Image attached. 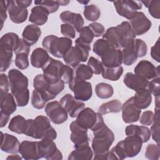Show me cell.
<instances>
[{"mask_svg":"<svg viewBox=\"0 0 160 160\" xmlns=\"http://www.w3.org/2000/svg\"><path fill=\"white\" fill-rule=\"evenodd\" d=\"M8 79L11 94L13 95L17 106H26L29 100L28 78L20 71L12 69L8 72Z\"/></svg>","mask_w":160,"mask_h":160,"instance_id":"obj_1","label":"cell"},{"mask_svg":"<svg viewBox=\"0 0 160 160\" xmlns=\"http://www.w3.org/2000/svg\"><path fill=\"white\" fill-rule=\"evenodd\" d=\"M24 134L37 139L54 140L57 138V132L51 126L49 119L42 115L38 116L34 119H27Z\"/></svg>","mask_w":160,"mask_h":160,"instance_id":"obj_2","label":"cell"},{"mask_svg":"<svg viewBox=\"0 0 160 160\" xmlns=\"http://www.w3.org/2000/svg\"><path fill=\"white\" fill-rule=\"evenodd\" d=\"M20 38L14 32L4 34L0 39L1 71H6L12 62V52L16 48Z\"/></svg>","mask_w":160,"mask_h":160,"instance_id":"obj_3","label":"cell"},{"mask_svg":"<svg viewBox=\"0 0 160 160\" xmlns=\"http://www.w3.org/2000/svg\"><path fill=\"white\" fill-rule=\"evenodd\" d=\"M142 143L141 139L137 136H127L124 140L118 142L111 150L118 159L122 160L126 158L136 156L141 150Z\"/></svg>","mask_w":160,"mask_h":160,"instance_id":"obj_4","label":"cell"},{"mask_svg":"<svg viewBox=\"0 0 160 160\" xmlns=\"http://www.w3.org/2000/svg\"><path fill=\"white\" fill-rule=\"evenodd\" d=\"M92 149L94 155L104 153L109 150L114 140V132L105 124L97 130L92 131Z\"/></svg>","mask_w":160,"mask_h":160,"instance_id":"obj_5","label":"cell"},{"mask_svg":"<svg viewBox=\"0 0 160 160\" xmlns=\"http://www.w3.org/2000/svg\"><path fill=\"white\" fill-rule=\"evenodd\" d=\"M72 41L69 38L49 35L44 38L42 45L51 54L56 58H61L72 47Z\"/></svg>","mask_w":160,"mask_h":160,"instance_id":"obj_6","label":"cell"},{"mask_svg":"<svg viewBox=\"0 0 160 160\" xmlns=\"http://www.w3.org/2000/svg\"><path fill=\"white\" fill-rule=\"evenodd\" d=\"M33 86L42 96L47 102L54 99L64 88V84L61 81L50 83L44 78L43 74L36 75L33 79Z\"/></svg>","mask_w":160,"mask_h":160,"instance_id":"obj_7","label":"cell"},{"mask_svg":"<svg viewBox=\"0 0 160 160\" xmlns=\"http://www.w3.org/2000/svg\"><path fill=\"white\" fill-rule=\"evenodd\" d=\"M76 123L86 129L94 131L105 123L102 114L95 112L90 108H84L76 116Z\"/></svg>","mask_w":160,"mask_h":160,"instance_id":"obj_8","label":"cell"},{"mask_svg":"<svg viewBox=\"0 0 160 160\" xmlns=\"http://www.w3.org/2000/svg\"><path fill=\"white\" fill-rule=\"evenodd\" d=\"M69 88L73 92L74 98L78 101H87L92 97V85L85 80L73 77L69 83Z\"/></svg>","mask_w":160,"mask_h":160,"instance_id":"obj_9","label":"cell"},{"mask_svg":"<svg viewBox=\"0 0 160 160\" xmlns=\"http://www.w3.org/2000/svg\"><path fill=\"white\" fill-rule=\"evenodd\" d=\"M38 148L40 159L44 158L47 160H59L62 159V154L53 140L41 139L38 141Z\"/></svg>","mask_w":160,"mask_h":160,"instance_id":"obj_10","label":"cell"},{"mask_svg":"<svg viewBox=\"0 0 160 160\" xmlns=\"http://www.w3.org/2000/svg\"><path fill=\"white\" fill-rule=\"evenodd\" d=\"M113 4L118 14L129 20L132 19L142 6L141 1L132 0L114 1Z\"/></svg>","mask_w":160,"mask_h":160,"instance_id":"obj_11","label":"cell"},{"mask_svg":"<svg viewBox=\"0 0 160 160\" xmlns=\"http://www.w3.org/2000/svg\"><path fill=\"white\" fill-rule=\"evenodd\" d=\"M44 111L49 120L56 124L64 122L68 118V112L61 106L60 102L57 101L48 102L46 105Z\"/></svg>","mask_w":160,"mask_h":160,"instance_id":"obj_12","label":"cell"},{"mask_svg":"<svg viewBox=\"0 0 160 160\" xmlns=\"http://www.w3.org/2000/svg\"><path fill=\"white\" fill-rule=\"evenodd\" d=\"M63 63L50 57L46 64L42 68L43 76L49 82L54 84L59 81V72Z\"/></svg>","mask_w":160,"mask_h":160,"instance_id":"obj_13","label":"cell"},{"mask_svg":"<svg viewBox=\"0 0 160 160\" xmlns=\"http://www.w3.org/2000/svg\"><path fill=\"white\" fill-rule=\"evenodd\" d=\"M69 128L71 131L70 138L74 144V149L89 145V138L87 129L78 125L75 121L71 123Z\"/></svg>","mask_w":160,"mask_h":160,"instance_id":"obj_14","label":"cell"},{"mask_svg":"<svg viewBox=\"0 0 160 160\" xmlns=\"http://www.w3.org/2000/svg\"><path fill=\"white\" fill-rule=\"evenodd\" d=\"M59 102L70 117L72 118H76L80 111L85 108L83 102L76 99L70 94H66L62 97Z\"/></svg>","mask_w":160,"mask_h":160,"instance_id":"obj_15","label":"cell"},{"mask_svg":"<svg viewBox=\"0 0 160 160\" xmlns=\"http://www.w3.org/2000/svg\"><path fill=\"white\" fill-rule=\"evenodd\" d=\"M134 74L148 81L159 77V66L156 67L151 62L147 60L139 61L134 68Z\"/></svg>","mask_w":160,"mask_h":160,"instance_id":"obj_16","label":"cell"},{"mask_svg":"<svg viewBox=\"0 0 160 160\" xmlns=\"http://www.w3.org/2000/svg\"><path fill=\"white\" fill-rule=\"evenodd\" d=\"M122 118L126 123L137 122L140 117L141 109L134 103L133 97L129 98L122 105Z\"/></svg>","mask_w":160,"mask_h":160,"instance_id":"obj_17","label":"cell"},{"mask_svg":"<svg viewBox=\"0 0 160 160\" xmlns=\"http://www.w3.org/2000/svg\"><path fill=\"white\" fill-rule=\"evenodd\" d=\"M131 26L136 36H141L150 29L152 23L142 12L138 11L135 17L131 20Z\"/></svg>","mask_w":160,"mask_h":160,"instance_id":"obj_18","label":"cell"},{"mask_svg":"<svg viewBox=\"0 0 160 160\" xmlns=\"http://www.w3.org/2000/svg\"><path fill=\"white\" fill-rule=\"evenodd\" d=\"M101 58L104 67H116L121 66L122 63V52L119 49L111 48L102 55Z\"/></svg>","mask_w":160,"mask_h":160,"instance_id":"obj_19","label":"cell"},{"mask_svg":"<svg viewBox=\"0 0 160 160\" xmlns=\"http://www.w3.org/2000/svg\"><path fill=\"white\" fill-rule=\"evenodd\" d=\"M8 12L10 19L16 24L24 22L28 18V11L26 8L19 6L16 1H7Z\"/></svg>","mask_w":160,"mask_h":160,"instance_id":"obj_20","label":"cell"},{"mask_svg":"<svg viewBox=\"0 0 160 160\" xmlns=\"http://www.w3.org/2000/svg\"><path fill=\"white\" fill-rule=\"evenodd\" d=\"M38 144V141H23L19 148V152L22 158L26 160L39 159Z\"/></svg>","mask_w":160,"mask_h":160,"instance_id":"obj_21","label":"cell"},{"mask_svg":"<svg viewBox=\"0 0 160 160\" xmlns=\"http://www.w3.org/2000/svg\"><path fill=\"white\" fill-rule=\"evenodd\" d=\"M64 62L69 66L74 67L81 62H86L88 56L78 46H72L62 58Z\"/></svg>","mask_w":160,"mask_h":160,"instance_id":"obj_22","label":"cell"},{"mask_svg":"<svg viewBox=\"0 0 160 160\" xmlns=\"http://www.w3.org/2000/svg\"><path fill=\"white\" fill-rule=\"evenodd\" d=\"M123 82L128 88L135 91L148 88L149 84V81L131 72L125 74Z\"/></svg>","mask_w":160,"mask_h":160,"instance_id":"obj_23","label":"cell"},{"mask_svg":"<svg viewBox=\"0 0 160 160\" xmlns=\"http://www.w3.org/2000/svg\"><path fill=\"white\" fill-rule=\"evenodd\" d=\"M20 144L18 138L14 136L1 132V149L2 151L7 153H17L19 152Z\"/></svg>","mask_w":160,"mask_h":160,"instance_id":"obj_24","label":"cell"},{"mask_svg":"<svg viewBox=\"0 0 160 160\" xmlns=\"http://www.w3.org/2000/svg\"><path fill=\"white\" fill-rule=\"evenodd\" d=\"M116 28H117L121 38V48H123L126 47L134 40L136 34L129 22L123 21Z\"/></svg>","mask_w":160,"mask_h":160,"instance_id":"obj_25","label":"cell"},{"mask_svg":"<svg viewBox=\"0 0 160 160\" xmlns=\"http://www.w3.org/2000/svg\"><path fill=\"white\" fill-rule=\"evenodd\" d=\"M59 18L63 22L72 25L78 32H79L81 29L83 28L84 23V19L79 13L65 11L60 14Z\"/></svg>","mask_w":160,"mask_h":160,"instance_id":"obj_26","label":"cell"},{"mask_svg":"<svg viewBox=\"0 0 160 160\" xmlns=\"http://www.w3.org/2000/svg\"><path fill=\"white\" fill-rule=\"evenodd\" d=\"M41 35V30L38 26L29 24L26 26L22 33L23 41L29 46L36 44Z\"/></svg>","mask_w":160,"mask_h":160,"instance_id":"obj_27","label":"cell"},{"mask_svg":"<svg viewBox=\"0 0 160 160\" xmlns=\"http://www.w3.org/2000/svg\"><path fill=\"white\" fill-rule=\"evenodd\" d=\"M49 13L48 10L41 6H36L31 9L29 21L36 26H42L48 20Z\"/></svg>","mask_w":160,"mask_h":160,"instance_id":"obj_28","label":"cell"},{"mask_svg":"<svg viewBox=\"0 0 160 160\" xmlns=\"http://www.w3.org/2000/svg\"><path fill=\"white\" fill-rule=\"evenodd\" d=\"M125 134L126 136L134 135L139 137L143 143L148 142L151 138L150 129L145 126L129 125L125 129Z\"/></svg>","mask_w":160,"mask_h":160,"instance_id":"obj_29","label":"cell"},{"mask_svg":"<svg viewBox=\"0 0 160 160\" xmlns=\"http://www.w3.org/2000/svg\"><path fill=\"white\" fill-rule=\"evenodd\" d=\"M133 99L135 104L139 108L141 109H145L151 104V92L148 88L137 91L133 96Z\"/></svg>","mask_w":160,"mask_h":160,"instance_id":"obj_30","label":"cell"},{"mask_svg":"<svg viewBox=\"0 0 160 160\" xmlns=\"http://www.w3.org/2000/svg\"><path fill=\"white\" fill-rule=\"evenodd\" d=\"M50 56L48 51L43 48L35 49L31 55V64L36 68H42L49 60Z\"/></svg>","mask_w":160,"mask_h":160,"instance_id":"obj_31","label":"cell"},{"mask_svg":"<svg viewBox=\"0 0 160 160\" xmlns=\"http://www.w3.org/2000/svg\"><path fill=\"white\" fill-rule=\"evenodd\" d=\"M1 96L0 108L1 112L7 115H11L16 110L17 104L13 95L11 93H6Z\"/></svg>","mask_w":160,"mask_h":160,"instance_id":"obj_32","label":"cell"},{"mask_svg":"<svg viewBox=\"0 0 160 160\" xmlns=\"http://www.w3.org/2000/svg\"><path fill=\"white\" fill-rule=\"evenodd\" d=\"M93 151L89 146L75 148L68 156V160H91L92 159Z\"/></svg>","mask_w":160,"mask_h":160,"instance_id":"obj_33","label":"cell"},{"mask_svg":"<svg viewBox=\"0 0 160 160\" xmlns=\"http://www.w3.org/2000/svg\"><path fill=\"white\" fill-rule=\"evenodd\" d=\"M102 39L108 41L114 48L119 49L121 48V38L116 27L109 28L102 35Z\"/></svg>","mask_w":160,"mask_h":160,"instance_id":"obj_34","label":"cell"},{"mask_svg":"<svg viewBox=\"0 0 160 160\" xmlns=\"http://www.w3.org/2000/svg\"><path fill=\"white\" fill-rule=\"evenodd\" d=\"M27 124V119L21 115L14 116L10 121L9 129L17 134H24Z\"/></svg>","mask_w":160,"mask_h":160,"instance_id":"obj_35","label":"cell"},{"mask_svg":"<svg viewBox=\"0 0 160 160\" xmlns=\"http://www.w3.org/2000/svg\"><path fill=\"white\" fill-rule=\"evenodd\" d=\"M122 105V104L120 101L113 99L102 104L98 108V112L102 115L111 112L117 113L121 111Z\"/></svg>","mask_w":160,"mask_h":160,"instance_id":"obj_36","label":"cell"},{"mask_svg":"<svg viewBox=\"0 0 160 160\" xmlns=\"http://www.w3.org/2000/svg\"><path fill=\"white\" fill-rule=\"evenodd\" d=\"M134 41L126 47L123 48L121 51L122 62L126 66L132 65L138 59V56L134 49Z\"/></svg>","mask_w":160,"mask_h":160,"instance_id":"obj_37","label":"cell"},{"mask_svg":"<svg viewBox=\"0 0 160 160\" xmlns=\"http://www.w3.org/2000/svg\"><path fill=\"white\" fill-rule=\"evenodd\" d=\"M123 73V68L122 66L116 67L108 68L104 67L102 72V76L104 79L112 81H118Z\"/></svg>","mask_w":160,"mask_h":160,"instance_id":"obj_38","label":"cell"},{"mask_svg":"<svg viewBox=\"0 0 160 160\" xmlns=\"http://www.w3.org/2000/svg\"><path fill=\"white\" fill-rule=\"evenodd\" d=\"M74 77L82 80H88L92 78L93 72L91 69L84 64H79L73 67Z\"/></svg>","mask_w":160,"mask_h":160,"instance_id":"obj_39","label":"cell"},{"mask_svg":"<svg viewBox=\"0 0 160 160\" xmlns=\"http://www.w3.org/2000/svg\"><path fill=\"white\" fill-rule=\"evenodd\" d=\"M95 92L98 98L101 99H108L113 95L114 89L112 86L109 84L100 82L96 86Z\"/></svg>","mask_w":160,"mask_h":160,"instance_id":"obj_40","label":"cell"},{"mask_svg":"<svg viewBox=\"0 0 160 160\" xmlns=\"http://www.w3.org/2000/svg\"><path fill=\"white\" fill-rule=\"evenodd\" d=\"M84 16L85 18L89 21H96L101 16L100 9L94 4L86 5L84 6Z\"/></svg>","mask_w":160,"mask_h":160,"instance_id":"obj_41","label":"cell"},{"mask_svg":"<svg viewBox=\"0 0 160 160\" xmlns=\"http://www.w3.org/2000/svg\"><path fill=\"white\" fill-rule=\"evenodd\" d=\"M152 123L150 129L151 136L157 144L159 145V108L155 107V114H154Z\"/></svg>","mask_w":160,"mask_h":160,"instance_id":"obj_42","label":"cell"},{"mask_svg":"<svg viewBox=\"0 0 160 160\" xmlns=\"http://www.w3.org/2000/svg\"><path fill=\"white\" fill-rule=\"evenodd\" d=\"M148 9L151 16L156 19L160 18V1L150 0L141 1Z\"/></svg>","mask_w":160,"mask_h":160,"instance_id":"obj_43","label":"cell"},{"mask_svg":"<svg viewBox=\"0 0 160 160\" xmlns=\"http://www.w3.org/2000/svg\"><path fill=\"white\" fill-rule=\"evenodd\" d=\"M74 77L73 69L69 65H63L60 69L59 81L64 84H69Z\"/></svg>","mask_w":160,"mask_h":160,"instance_id":"obj_44","label":"cell"},{"mask_svg":"<svg viewBox=\"0 0 160 160\" xmlns=\"http://www.w3.org/2000/svg\"><path fill=\"white\" fill-rule=\"evenodd\" d=\"M112 47L108 41L104 39H99L95 41L93 44V52L98 56L101 57L102 55L109 48Z\"/></svg>","mask_w":160,"mask_h":160,"instance_id":"obj_45","label":"cell"},{"mask_svg":"<svg viewBox=\"0 0 160 160\" xmlns=\"http://www.w3.org/2000/svg\"><path fill=\"white\" fill-rule=\"evenodd\" d=\"M145 156L150 160H158L160 156L159 145L149 144L146 148Z\"/></svg>","mask_w":160,"mask_h":160,"instance_id":"obj_46","label":"cell"},{"mask_svg":"<svg viewBox=\"0 0 160 160\" xmlns=\"http://www.w3.org/2000/svg\"><path fill=\"white\" fill-rule=\"evenodd\" d=\"M46 102V101L40 92L36 89L33 90L31 96V104L32 106L36 109H41L45 106Z\"/></svg>","mask_w":160,"mask_h":160,"instance_id":"obj_47","label":"cell"},{"mask_svg":"<svg viewBox=\"0 0 160 160\" xmlns=\"http://www.w3.org/2000/svg\"><path fill=\"white\" fill-rule=\"evenodd\" d=\"M34 4L44 7L48 10L49 14L57 11L59 7V4L58 1H34Z\"/></svg>","mask_w":160,"mask_h":160,"instance_id":"obj_48","label":"cell"},{"mask_svg":"<svg viewBox=\"0 0 160 160\" xmlns=\"http://www.w3.org/2000/svg\"><path fill=\"white\" fill-rule=\"evenodd\" d=\"M134 49L138 58H142L147 54L148 46L146 43L141 39H135L134 41Z\"/></svg>","mask_w":160,"mask_h":160,"instance_id":"obj_49","label":"cell"},{"mask_svg":"<svg viewBox=\"0 0 160 160\" xmlns=\"http://www.w3.org/2000/svg\"><path fill=\"white\" fill-rule=\"evenodd\" d=\"M28 55L26 53H19L16 54L15 65L21 70H24L29 67V62Z\"/></svg>","mask_w":160,"mask_h":160,"instance_id":"obj_50","label":"cell"},{"mask_svg":"<svg viewBox=\"0 0 160 160\" xmlns=\"http://www.w3.org/2000/svg\"><path fill=\"white\" fill-rule=\"evenodd\" d=\"M87 65L91 69L93 74H101L104 69V66L102 65L101 61L92 56L89 58Z\"/></svg>","mask_w":160,"mask_h":160,"instance_id":"obj_51","label":"cell"},{"mask_svg":"<svg viewBox=\"0 0 160 160\" xmlns=\"http://www.w3.org/2000/svg\"><path fill=\"white\" fill-rule=\"evenodd\" d=\"M79 38L84 42L90 44L94 38L91 30L88 26L83 27L79 31Z\"/></svg>","mask_w":160,"mask_h":160,"instance_id":"obj_52","label":"cell"},{"mask_svg":"<svg viewBox=\"0 0 160 160\" xmlns=\"http://www.w3.org/2000/svg\"><path fill=\"white\" fill-rule=\"evenodd\" d=\"M61 32L64 37L69 39H74L76 36V29L69 24H62L61 25Z\"/></svg>","mask_w":160,"mask_h":160,"instance_id":"obj_53","label":"cell"},{"mask_svg":"<svg viewBox=\"0 0 160 160\" xmlns=\"http://www.w3.org/2000/svg\"><path fill=\"white\" fill-rule=\"evenodd\" d=\"M148 89L155 98H159V77L156 78L149 81Z\"/></svg>","mask_w":160,"mask_h":160,"instance_id":"obj_54","label":"cell"},{"mask_svg":"<svg viewBox=\"0 0 160 160\" xmlns=\"http://www.w3.org/2000/svg\"><path fill=\"white\" fill-rule=\"evenodd\" d=\"M139 122L141 124L144 126H150L152 124L154 120V113L151 111H146L142 112L141 117H139Z\"/></svg>","mask_w":160,"mask_h":160,"instance_id":"obj_55","label":"cell"},{"mask_svg":"<svg viewBox=\"0 0 160 160\" xmlns=\"http://www.w3.org/2000/svg\"><path fill=\"white\" fill-rule=\"evenodd\" d=\"M88 27L91 30L94 37H100L105 33L104 27L99 22H94L89 24Z\"/></svg>","mask_w":160,"mask_h":160,"instance_id":"obj_56","label":"cell"},{"mask_svg":"<svg viewBox=\"0 0 160 160\" xmlns=\"http://www.w3.org/2000/svg\"><path fill=\"white\" fill-rule=\"evenodd\" d=\"M9 81L8 76L5 74H1L0 76V96L8 93L9 91Z\"/></svg>","mask_w":160,"mask_h":160,"instance_id":"obj_57","label":"cell"},{"mask_svg":"<svg viewBox=\"0 0 160 160\" xmlns=\"http://www.w3.org/2000/svg\"><path fill=\"white\" fill-rule=\"evenodd\" d=\"M29 51H30V46L29 45H28L22 39L20 38L19 42L18 45L17 46V48H16V49L14 50V52L17 54L19 53H26L28 54H29Z\"/></svg>","mask_w":160,"mask_h":160,"instance_id":"obj_58","label":"cell"},{"mask_svg":"<svg viewBox=\"0 0 160 160\" xmlns=\"http://www.w3.org/2000/svg\"><path fill=\"white\" fill-rule=\"evenodd\" d=\"M0 15H1V29L2 28L4 22L7 18V12L8 11V4L7 1H0Z\"/></svg>","mask_w":160,"mask_h":160,"instance_id":"obj_59","label":"cell"},{"mask_svg":"<svg viewBox=\"0 0 160 160\" xmlns=\"http://www.w3.org/2000/svg\"><path fill=\"white\" fill-rule=\"evenodd\" d=\"M151 56L158 62H160L159 58V39H158L155 44L151 49Z\"/></svg>","mask_w":160,"mask_h":160,"instance_id":"obj_60","label":"cell"},{"mask_svg":"<svg viewBox=\"0 0 160 160\" xmlns=\"http://www.w3.org/2000/svg\"><path fill=\"white\" fill-rule=\"evenodd\" d=\"M10 116L0 112V127L3 128L6 126L9 119Z\"/></svg>","mask_w":160,"mask_h":160,"instance_id":"obj_61","label":"cell"},{"mask_svg":"<svg viewBox=\"0 0 160 160\" xmlns=\"http://www.w3.org/2000/svg\"><path fill=\"white\" fill-rule=\"evenodd\" d=\"M16 2L19 6L23 8H26L31 5V4L32 3V1L31 0H19V1H16Z\"/></svg>","mask_w":160,"mask_h":160,"instance_id":"obj_62","label":"cell"},{"mask_svg":"<svg viewBox=\"0 0 160 160\" xmlns=\"http://www.w3.org/2000/svg\"><path fill=\"white\" fill-rule=\"evenodd\" d=\"M22 158H21L19 155H18L17 154H15V153H14L12 155H9V156H8L6 159H19V160H21V159H22Z\"/></svg>","mask_w":160,"mask_h":160,"instance_id":"obj_63","label":"cell"},{"mask_svg":"<svg viewBox=\"0 0 160 160\" xmlns=\"http://www.w3.org/2000/svg\"><path fill=\"white\" fill-rule=\"evenodd\" d=\"M59 6H66L69 4V1H58Z\"/></svg>","mask_w":160,"mask_h":160,"instance_id":"obj_64","label":"cell"}]
</instances>
